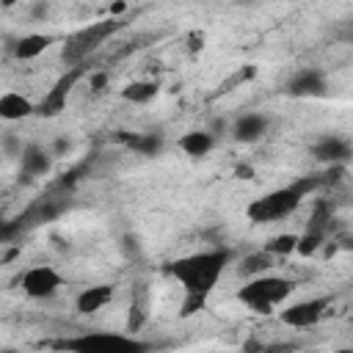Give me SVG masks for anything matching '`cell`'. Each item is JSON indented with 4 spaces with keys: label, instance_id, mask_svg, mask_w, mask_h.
<instances>
[{
    "label": "cell",
    "instance_id": "cell-14",
    "mask_svg": "<svg viewBox=\"0 0 353 353\" xmlns=\"http://www.w3.org/2000/svg\"><path fill=\"white\" fill-rule=\"evenodd\" d=\"M110 298H113V287H110V284H94V287H85V290L74 298V306H77L80 314H94V312H99Z\"/></svg>",
    "mask_w": 353,
    "mask_h": 353
},
{
    "label": "cell",
    "instance_id": "cell-25",
    "mask_svg": "<svg viewBox=\"0 0 353 353\" xmlns=\"http://www.w3.org/2000/svg\"><path fill=\"white\" fill-rule=\"evenodd\" d=\"M237 3H254V0H237Z\"/></svg>",
    "mask_w": 353,
    "mask_h": 353
},
{
    "label": "cell",
    "instance_id": "cell-19",
    "mask_svg": "<svg viewBox=\"0 0 353 353\" xmlns=\"http://www.w3.org/2000/svg\"><path fill=\"white\" fill-rule=\"evenodd\" d=\"M270 262H273V254L270 251H256V254H248L243 262H240V276H245V279H251V276H259V273H268V268H270Z\"/></svg>",
    "mask_w": 353,
    "mask_h": 353
},
{
    "label": "cell",
    "instance_id": "cell-18",
    "mask_svg": "<svg viewBox=\"0 0 353 353\" xmlns=\"http://www.w3.org/2000/svg\"><path fill=\"white\" fill-rule=\"evenodd\" d=\"M157 91H160V85L154 80H132V83H127L121 88V97L127 102H132V105H146V102H152L157 97Z\"/></svg>",
    "mask_w": 353,
    "mask_h": 353
},
{
    "label": "cell",
    "instance_id": "cell-23",
    "mask_svg": "<svg viewBox=\"0 0 353 353\" xmlns=\"http://www.w3.org/2000/svg\"><path fill=\"white\" fill-rule=\"evenodd\" d=\"M33 17H47V3H44V0H41V3L33 8Z\"/></svg>",
    "mask_w": 353,
    "mask_h": 353
},
{
    "label": "cell",
    "instance_id": "cell-21",
    "mask_svg": "<svg viewBox=\"0 0 353 353\" xmlns=\"http://www.w3.org/2000/svg\"><path fill=\"white\" fill-rule=\"evenodd\" d=\"M108 85V72H94L91 77H88V88L91 91H102Z\"/></svg>",
    "mask_w": 353,
    "mask_h": 353
},
{
    "label": "cell",
    "instance_id": "cell-6",
    "mask_svg": "<svg viewBox=\"0 0 353 353\" xmlns=\"http://www.w3.org/2000/svg\"><path fill=\"white\" fill-rule=\"evenodd\" d=\"M331 306V298L328 295H317V298H303V301H295L290 306L281 309V323L284 325H292V328H312L323 320V314L328 312Z\"/></svg>",
    "mask_w": 353,
    "mask_h": 353
},
{
    "label": "cell",
    "instance_id": "cell-4",
    "mask_svg": "<svg viewBox=\"0 0 353 353\" xmlns=\"http://www.w3.org/2000/svg\"><path fill=\"white\" fill-rule=\"evenodd\" d=\"M58 347L77 350V353H113V350L143 353V350H149L146 342H141L135 336H127V334H116V331H85L80 336H69V339L58 342Z\"/></svg>",
    "mask_w": 353,
    "mask_h": 353
},
{
    "label": "cell",
    "instance_id": "cell-24",
    "mask_svg": "<svg viewBox=\"0 0 353 353\" xmlns=\"http://www.w3.org/2000/svg\"><path fill=\"white\" fill-rule=\"evenodd\" d=\"M0 3H3V8H14V6L22 3V0H0Z\"/></svg>",
    "mask_w": 353,
    "mask_h": 353
},
{
    "label": "cell",
    "instance_id": "cell-11",
    "mask_svg": "<svg viewBox=\"0 0 353 353\" xmlns=\"http://www.w3.org/2000/svg\"><path fill=\"white\" fill-rule=\"evenodd\" d=\"M80 72L83 69H72L69 74H63L50 91H47V97L41 99V105H39V110L36 113H41V116H55V113H61L63 110V105H66V97H69V91H72V85L77 83V77H80Z\"/></svg>",
    "mask_w": 353,
    "mask_h": 353
},
{
    "label": "cell",
    "instance_id": "cell-13",
    "mask_svg": "<svg viewBox=\"0 0 353 353\" xmlns=\"http://www.w3.org/2000/svg\"><path fill=\"white\" fill-rule=\"evenodd\" d=\"M121 141L135 152V154H143V157H154L163 152L165 146V138L160 130H146V132H132V135H121Z\"/></svg>",
    "mask_w": 353,
    "mask_h": 353
},
{
    "label": "cell",
    "instance_id": "cell-16",
    "mask_svg": "<svg viewBox=\"0 0 353 353\" xmlns=\"http://www.w3.org/2000/svg\"><path fill=\"white\" fill-rule=\"evenodd\" d=\"M212 146H215V135L210 130H188L179 138V149L190 157H204L212 152Z\"/></svg>",
    "mask_w": 353,
    "mask_h": 353
},
{
    "label": "cell",
    "instance_id": "cell-8",
    "mask_svg": "<svg viewBox=\"0 0 353 353\" xmlns=\"http://www.w3.org/2000/svg\"><path fill=\"white\" fill-rule=\"evenodd\" d=\"M312 157L317 163H325V165H339V163L353 157V146L347 138H342L336 132H325L312 143Z\"/></svg>",
    "mask_w": 353,
    "mask_h": 353
},
{
    "label": "cell",
    "instance_id": "cell-22",
    "mask_svg": "<svg viewBox=\"0 0 353 353\" xmlns=\"http://www.w3.org/2000/svg\"><path fill=\"white\" fill-rule=\"evenodd\" d=\"M63 152H69V141H66V138H58V141H55V146H52V154H55V157H61Z\"/></svg>",
    "mask_w": 353,
    "mask_h": 353
},
{
    "label": "cell",
    "instance_id": "cell-7",
    "mask_svg": "<svg viewBox=\"0 0 353 353\" xmlns=\"http://www.w3.org/2000/svg\"><path fill=\"white\" fill-rule=\"evenodd\" d=\"M284 91L295 99H317V97L328 94V83L320 69H301L287 80Z\"/></svg>",
    "mask_w": 353,
    "mask_h": 353
},
{
    "label": "cell",
    "instance_id": "cell-3",
    "mask_svg": "<svg viewBox=\"0 0 353 353\" xmlns=\"http://www.w3.org/2000/svg\"><path fill=\"white\" fill-rule=\"evenodd\" d=\"M295 290L292 279L284 276H273V273H259L245 279V284L237 290V301L245 303L251 312L256 314H270L273 309H279Z\"/></svg>",
    "mask_w": 353,
    "mask_h": 353
},
{
    "label": "cell",
    "instance_id": "cell-20",
    "mask_svg": "<svg viewBox=\"0 0 353 353\" xmlns=\"http://www.w3.org/2000/svg\"><path fill=\"white\" fill-rule=\"evenodd\" d=\"M298 240H301V234H276L273 240H268L265 243V251H270L273 256H287V254H292V251H298Z\"/></svg>",
    "mask_w": 353,
    "mask_h": 353
},
{
    "label": "cell",
    "instance_id": "cell-15",
    "mask_svg": "<svg viewBox=\"0 0 353 353\" xmlns=\"http://www.w3.org/2000/svg\"><path fill=\"white\" fill-rule=\"evenodd\" d=\"M30 113H36V108L28 97H22L17 91H6L0 97V116L6 121H19V119H28Z\"/></svg>",
    "mask_w": 353,
    "mask_h": 353
},
{
    "label": "cell",
    "instance_id": "cell-17",
    "mask_svg": "<svg viewBox=\"0 0 353 353\" xmlns=\"http://www.w3.org/2000/svg\"><path fill=\"white\" fill-rule=\"evenodd\" d=\"M50 44H52V36H47V33H25V36L14 44V55H17L19 61H33V58H39Z\"/></svg>",
    "mask_w": 353,
    "mask_h": 353
},
{
    "label": "cell",
    "instance_id": "cell-5",
    "mask_svg": "<svg viewBox=\"0 0 353 353\" xmlns=\"http://www.w3.org/2000/svg\"><path fill=\"white\" fill-rule=\"evenodd\" d=\"M63 279L61 273L52 268V265H33L28 268L22 276H19V287L28 298H36V301H44V298H52L58 290H61Z\"/></svg>",
    "mask_w": 353,
    "mask_h": 353
},
{
    "label": "cell",
    "instance_id": "cell-10",
    "mask_svg": "<svg viewBox=\"0 0 353 353\" xmlns=\"http://www.w3.org/2000/svg\"><path fill=\"white\" fill-rule=\"evenodd\" d=\"M52 157H55V154L47 152L44 146H39V143H25V146H22V154H19V168H22V174H25V179L50 174Z\"/></svg>",
    "mask_w": 353,
    "mask_h": 353
},
{
    "label": "cell",
    "instance_id": "cell-12",
    "mask_svg": "<svg viewBox=\"0 0 353 353\" xmlns=\"http://www.w3.org/2000/svg\"><path fill=\"white\" fill-rule=\"evenodd\" d=\"M268 127H270L268 116H262V113H243L232 124V138L237 143H256L268 132Z\"/></svg>",
    "mask_w": 353,
    "mask_h": 353
},
{
    "label": "cell",
    "instance_id": "cell-9",
    "mask_svg": "<svg viewBox=\"0 0 353 353\" xmlns=\"http://www.w3.org/2000/svg\"><path fill=\"white\" fill-rule=\"evenodd\" d=\"M116 25H119V22H102V25H94V28L77 33V36L63 47V61H66V63H77V61H80L85 52H91Z\"/></svg>",
    "mask_w": 353,
    "mask_h": 353
},
{
    "label": "cell",
    "instance_id": "cell-1",
    "mask_svg": "<svg viewBox=\"0 0 353 353\" xmlns=\"http://www.w3.org/2000/svg\"><path fill=\"white\" fill-rule=\"evenodd\" d=\"M229 259H232L229 248H204V251L185 254V256H179V259L165 265V273L171 279H176L182 284V290H185L182 317H190L199 309H204L207 295L215 290V284L223 276Z\"/></svg>",
    "mask_w": 353,
    "mask_h": 353
},
{
    "label": "cell",
    "instance_id": "cell-2",
    "mask_svg": "<svg viewBox=\"0 0 353 353\" xmlns=\"http://www.w3.org/2000/svg\"><path fill=\"white\" fill-rule=\"evenodd\" d=\"M320 182H323L320 176H301V179H295V182H290V185H284V188H276V190H270V193H262V196H256V199L245 207V215H248V221H254V223H273V221H281V218L292 215V212L301 207V201L306 199V193H312Z\"/></svg>",
    "mask_w": 353,
    "mask_h": 353
}]
</instances>
